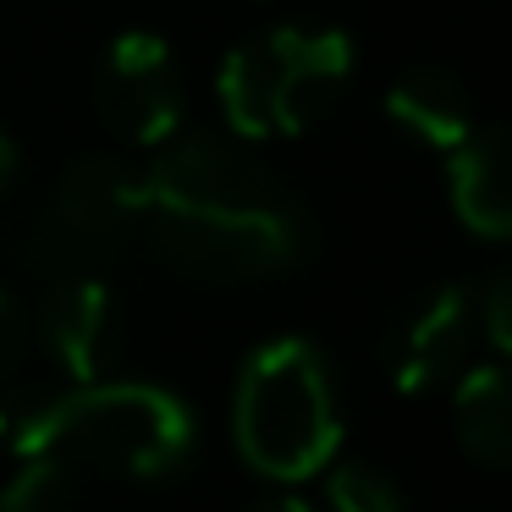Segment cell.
Instances as JSON below:
<instances>
[{"label":"cell","mask_w":512,"mask_h":512,"mask_svg":"<svg viewBox=\"0 0 512 512\" xmlns=\"http://www.w3.org/2000/svg\"><path fill=\"white\" fill-rule=\"evenodd\" d=\"M485 342L496 347V353L512 347V281L507 276H496L485 287Z\"/></svg>","instance_id":"obj_14"},{"label":"cell","mask_w":512,"mask_h":512,"mask_svg":"<svg viewBox=\"0 0 512 512\" xmlns=\"http://www.w3.org/2000/svg\"><path fill=\"white\" fill-rule=\"evenodd\" d=\"M138 232L199 281H265L303 259V210L243 149L188 138L138 171Z\"/></svg>","instance_id":"obj_1"},{"label":"cell","mask_w":512,"mask_h":512,"mask_svg":"<svg viewBox=\"0 0 512 512\" xmlns=\"http://www.w3.org/2000/svg\"><path fill=\"white\" fill-rule=\"evenodd\" d=\"M94 105H100V122L127 144H171L182 127V78L166 39L149 28L116 34L94 78Z\"/></svg>","instance_id":"obj_5"},{"label":"cell","mask_w":512,"mask_h":512,"mask_svg":"<svg viewBox=\"0 0 512 512\" xmlns=\"http://www.w3.org/2000/svg\"><path fill=\"white\" fill-rule=\"evenodd\" d=\"M39 342L72 386H94L111 375L116 347H122V309H116L111 281L94 270L50 281L45 309H39Z\"/></svg>","instance_id":"obj_6"},{"label":"cell","mask_w":512,"mask_h":512,"mask_svg":"<svg viewBox=\"0 0 512 512\" xmlns=\"http://www.w3.org/2000/svg\"><path fill=\"white\" fill-rule=\"evenodd\" d=\"M45 221L94 265L111 243H122L127 232H138V171L116 155L78 160V166L61 177L56 204L45 210Z\"/></svg>","instance_id":"obj_8"},{"label":"cell","mask_w":512,"mask_h":512,"mask_svg":"<svg viewBox=\"0 0 512 512\" xmlns=\"http://www.w3.org/2000/svg\"><path fill=\"white\" fill-rule=\"evenodd\" d=\"M17 358H23V314H17V303L0 292V380L17 369Z\"/></svg>","instance_id":"obj_15"},{"label":"cell","mask_w":512,"mask_h":512,"mask_svg":"<svg viewBox=\"0 0 512 512\" xmlns=\"http://www.w3.org/2000/svg\"><path fill=\"white\" fill-rule=\"evenodd\" d=\"M468 331H474V298L463 287H430L391 320L386 336V369L402 397H424L441 380L463 369Z\"/></svg>","instance_id":"obj_7"},{"label":"cell","mask_w":512,"mask_h":512,"mask_svg":"<svg viewBox=\"0 0 512 512\" xmlns=\"http://www.w3.org/2000/svg\"><path fill=\"white\" fill-rule=\"evenodd\" d=\"M386 116H391L397 133H408L413 144H430V149H457L468 133H474L468 89L446 67L402 72V78L391 83V94H386Z\"/></svg>","instance_id":"obj_10"},{"label":"cell","mask_w":512,"mask_h":512,"mask_svg":"<svg viewBox=\"0 0 512 512\" xmlns=\"http://www.w3.org/2000/svg\"><path fill=\"white\" fill-rule=\"evenodd\" d=\"M325 496L336 512H408L402 490L369 463H336V474L325 479Z\"/></svg>","instance_id":"obj_13"},{"label":"cell","mask_w":512,"mask_h":512,"mask_svg":"<svg viewBox=\"0 0 512 512\" xmlns=\"http://www.w3.org/2000/svg\"><path fill=\"white\" fill-rule=\"evenodd\" d=\"M78 479L56 457H23L0 485V512H78Z\"/></svg>","instance_id":"obj_12"},{"label":"cell","mask_w":512,"mask_h":512,"mask_svg":"<svg viewBox=\"0 0 512 512\" xmlns=\"http://www.w3.org/2000/svg\"><path fill=\"white\" fill-rule=\"evenodd\" d=\"M12 177H17V149H12V138L0 133V199L12 193Z\"/></svg>","instance_id":"obj_16"},{"label":"cell","mask_w":512,"mask_h":512,"mask_svg":"<svg viewBox=\"0 0 512 512\" xmlns=\"http://www.w3.org/2000/svg\"><path fill=\"white\" fill-rule=\"evenodd\" d=\"M446 193L452 215L485 243L512 232V182H507V138L496 127H474L457 149H446Z\"/></svg>","instance_id":"obj_9"},{"label":"cell","mask_w":512,"mask_h":512,"mask_svg":"<svg viewBox=\"0 0 512 512\" xmlns=\"http://www.w3.org/2000/svg\"><path fill=\"white\" fill-rule=\"evenodd\" d=\"M199 452V419L166 386L144 380H94L50 391L39 457H56L72 474H105L127 485L177 479Z\"/></svg>","instance_id":"obj_2"},{"label":"cell","mask_w":512,"mask_h":512,"mask_svg":"<svg viewBox=\"0 0 512 512\" xmlns=\"http://www.w3.org/2000/svg\"><path fill=\"white\" fill-rule=\"evenodd\" d=\"M452 424H457V446L479 468H507V457H512V386L501 375V364H479L457 380Z\"/></svg>","instance_id":"obj_11"},{"label":"cell","mask_w":512,"mask_h":512,"mask_svg":"<svg viewBox=\"0 0 512 512\" xmlns=\"http://www.w3.org/2000/svg\"><path fill=\"white\" fill-rule=\"evenodd\" d=\"M254 512H314L309 501H298V496H270V501H259Z\"/></svg>","instance_id":"obj_17"},{"label":"cell","mask_w":512,"mask_h":512,"mask_svg":"<svg viewBox=\"0 0 512 512\" xmlns=\"http://www.w3.org/2000/svg\"><path fill=\"white\" fill-rule=\"evenodd\" d=\"M232 441L265 479H309L342 446V408L325 353L309 336L254 347L232 391Z\"/></svg>","instance_id":"obj_3"},{"label":"cell","mask_w":512,"mask_h":512,"mask_svg":"<svg viewBox=\"0 0 512 512\" xmlns=\"http://www.w3.org/2000/svg\"><path fill=\"white\" fill-rule=\"evenodd\" d=\"M353 72V39L336 28H270L226 50L215 72L237 138H303L331 116Z\"/></svg>","instance_id":"obj_4"}]
</instances>
